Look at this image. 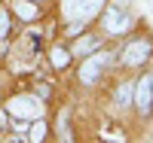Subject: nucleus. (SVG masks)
<instances>
[{"mask_svg":"<svg viewBox=\"0 0 153 143\" xmlns=\"http://www.w3.org/2000/svg\"><path fill=\"white\" fill-rule=\"evenodd\" d=\"M6 113L16 116V119H40L43 116V103L34 95H16V98H9Z\"/></svg>","mask_w":153,"mask_h":143,"instance_id":"obj_3","label":"nucleus"},{"mask_svg":"<svg viewBox=\"0 0 153 143\" xmlns=\"http://www.w3.org/2000/svg\"><path fill=\"white\" fill-rule=\"evenodd\" d=\"M150 55H153V43L147 40V37H138V40H132L120 52V61L126 64V67H144V64L150 61Z\"/></svg>","mask_w":153,"mask_h":143,"instance_id":"obj_2","label":"nucleus"},{"mask_svg":"<svg viewBox=\"0 0 153 143\" xmlns=\"http://www.w3.org/2000/svg\"><path fill=\"white\" fill-rule=\"evenodd\" d=\"M101 6H104V0H61L65 18H89L101 12Z\"/></svg>","mask_w":153,"mask_h":143,"instance_id":"obj_5","label":"nucleus"},{"mask_svg":"<svg viewBox=\"0 0 153 143\" xmlns=\"http://www.w3.org/2000/svg\"><path fill=\"white\" fill-rule=\"evenodd\" d=\"M12 12L22 21H34L40 15V6H37V0H12Z\"/></svg>","mask_w":153,"mask_h":143,"instance_id":"obj_7","label":"nucleus"},{"mask_svg":"<svg viewBox=\"0 0 153 143\" xmlns=\"http://www.w3.org/2000/svg\"><path fill=\"white\" fill-rule=\"evenodd\" d=\"M6 31H9V12H0V40L6 37Z\"/></svg>","mask_w":153,"mask_h":143,"instance_id":"obj_12","label":"nucleus"},{"mask_svg":"<svg viewBox=\"0 0 153 143\" xmlns=\"http://www.w3.org/2000/svg\"><path fill=\"white\" fill-rule=\"evenodd\" d=\"M101 49V37H92V34H86V37H80V40L74 43V52L76 55H92V52H98Z\"/></svg>","mask_w":153,"mask_h":143,"instance_id":"obj_8","label":"nucleus"},{"mask_svg":"<svg viewBox=\"0 0 153 143\" xmlns=\"http://www.w3.org/2000/svg\"><path fill=\"white\" fill-rule=\"evenodd\" d=\"M132 92H135V82H120V88H117V107H129L132 103Z\"/></svg>","mask_w":153,"mask_h":143,"instance_id":"obj_10","label":"nucleus"},{"mask_svg":"<svg viewBox=\"0 0 153 143\" xmlns=\"http://www.w3.org/2000/svg\"><path fill=\"white\" fill-rule=\"evenodd\" d=\"M132 100H135L138 116H150V113H153V76H150V73H144L141 79L135 82Z\"/></svg>","mask_w":153,"mask_h":143,"instance_id":"obj_4","label":"nucleus"},{"mask_svg":"<svg viewBox=\"0 0 153 143\" xmlns=\"http://www.w3.org/2000/svg\"><path fill=\"white\" fill-rule=\"evenodd\" d=\"M37 92H40V98H49V85H46V82H40V88H37Z\"/></svg>","mask_w":153,"mask_h":143,"instance_id":"obj_13","label":"nucleus"},{"mask_svg":"<svg viewBox=\"0 0 153 143\" xmlns=\"http://www.w3.org/2000/svg\"><path fill=\"white\" fill-rule=\"evenodd\" d=\"M49 61H52V67H55V70H65V67H71V49H65V46H55L52 52H49Z\"/></svg>","mask_w":153,"mask_h":143,"instance_id":"obj_9","label":"nucleus"},{"mask_svg":"<svg viewBox=\"0 0 153 143\" xmlns=\"http://www.w3.org/2000/svg\"><path fill=\"white\" fill-rule=\"evenodd\" d=\"M101 28L107 34H126L132 28V15L126 9H120V6H110V9H104V15H101Z\"/></svg>","mask_w":153,"mask_h":143,"instance_id":"obj_6","label":"nucleus"},{"mask_svg":"<svg viewBox=\"0 0 153 143\" xmlns=\"http://www.w3.org/2000/svg\"><path fill=\"white\" fill-rule=\"evenodd\" d=\"M110 61H113L110 52H92V55H86V61L80 64V82L83 85H95L101 79V70H104Z\"/></svg>","mask_w":153,"mask_h":143,"instance_id":"obj_1","label":"nucleus"},{"mask_svg":"<svg viewBox=\"0 0 153 143\" xmlns=\"http://www.w3.org/2000/svg\"><path fill=\"white\" fill-rule=\"evenodd\" d=\"M46 134H49V125H46L43 119H34V125H31V131H28V140H34V143H40V140H46Z\"/></svg>","mask_w":153,"mask_h":143,"instance_id":"obj_11","label":"nucleus"},{"mask_svg":"<svg viewBox=\"0 0 153 143\" xmlns=\"http://www.w3.org/2000/svg\"><path fill=\"white\" fill-rule=\"evenodd\" d=\"M3 125H6V110H0V131H3Z\"/></svg>","mask_w":153,"mask_h":143,"instance_id":"obj_14","label":"nucleus"}]
</instances>
